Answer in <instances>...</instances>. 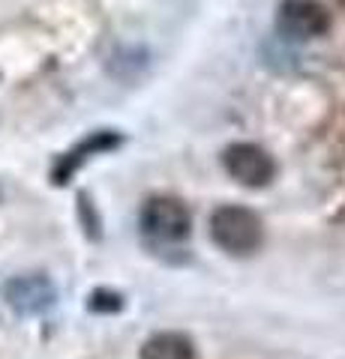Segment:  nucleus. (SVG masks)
<instances>
[{"label": "nucleus", "instance_id": "nucleus-2", "mask_svg": "<svg viewBox=\"0 0 345 359\" xmlns=\"http://www.w3.org/2000/svg\"><path fill=\"white\" fill-rule=\"evenodd\" d=\"M141 233L148 237L150 243H160V245H177L189 237L193 231V216L183 201L177 198H150L148 204L141 207Z\"/></svg>", "mask_w": 345, "mask_h": 359}, {"label": "nucleus", "instance_id": "nucleus-3", "mask_svg": "<svg viewBox=\"0 0 345 359\" xmlns=\"http://www.w3.org/2000/svg\"><path fill=\"white\" fill-rule=\"evenodd\" d=\"M222 168L235 183L247 189H264L273 183L276 177V159L267 153L261 144L252 141H237L222 150Z\"/></svg>", "mask_w": 345, "mask_h": 359}, {"label": "nucleus", "instance_id": "nucleus-8", "mask_svg": "<svg viewBox=\"0 0 345 359\" xmlns=\"http://www.w3.org/2000/svg\"><path fill=\"white\" fill-rule=\"evenodd\" d=\"M120 306H124V299H120V294H111V290H96L91 297L93 311H120Z\"/></svg>", "mask_w": 345, "mask_h": 359}, {"label": "nucleus", "instance_id": "nucleus-9", "mask_svg": "<svg viewBox=\"0 0 345 359\" xmlns=\"http://www.w3.org/2000/svg\"><path fill=\"white\" fill-rule=\"evenodd\" d=\"M0 201H4V183H0Z\"/></svg>", "mask_w": 345, "mask_h": 359}, {"label": "nucleus", "instance_id": "nucleus-1", "mask_svg": "<svg viewBox=\"0 0 345 359\" xmlns=\"http://www.w3.org/2000/svg\"><path fill=\"white\" fill-rule=\"evenodd\" d=\"M210 240L226 255L249 257L259 252L264 243L261 219L255 216L249 207H237V204L216 207L210 212Z\"/></svg>", "mask_w": 345, "mask_h": 359}, {"label": "nucleus", "instance_id": "nucleus-5", "mask_svg": "<svg viewBox=\"0 0 345 359\" xmlns=\"http://www.w3.org/2000/svg\"><path fill=\"white\" fill-rule=\"evenodd\" d=\"M4 299L15 314H21V318H33V314H42V311H48L54 306L58 287H54V282L48 276L25 273V276H15V278L6 282Z\"/></svg>", "mask_w": 345, "mask_h": 359}, {"label": "nucleus", "instance_id": "nucleus-7", "mask_svg": "<svg viewBox=\"0 0 345 359\" xmlns=\"http://www.w3.org/2000/svg\"><path fill=\"white\" fill-rule=\"evenodd\" d=\"M117 144H120V135H115V132H93L91 138L82 144V147H75L70 156H63L60 168L54 171V183H66V177H70L84 159H91V153L111 150V147H117Z\"/></svg>", "mask_w": 345, "mask_h": 359}, {"label": "nucleus", "instance_id": "nucleus-6", "mask_svg": "<svg viewBox=\"0 0 345 359\" xmlns=\"http://www.w3.org/2000/svg\"><path fill=\"white\" fill-rule=\"evenodd\" d=\"M141 359H195V344L183 332H157L144 341Z\"/></svg>", "mask_w": 345, "mask_h": 359}, {"label": "nucleus", "instance_id": "nucleus-4", "mask_svg": "<svg viewBox=\"0 0 345 359\" xmlns=\"http://www.w3.org/2000/svg\"><path fill=\"white\" fill-rule=\"evenodd\" d=\"M276 30L288 39H318L330 30V13L321 0H282L276 6Z\"/></svg>", "mask_w": 345, "mask_h": 359}]
</instances>
